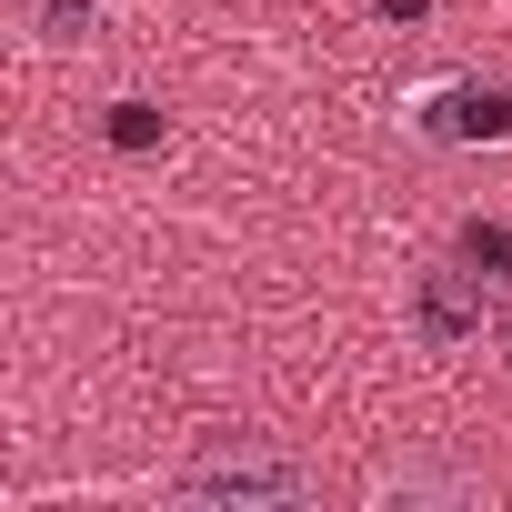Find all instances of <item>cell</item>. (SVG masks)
Masks as SVG:
<instances>
[{
    "instance_id": "cell-1",
    "label": "cell",
    "mask_w": 512,
    "mask_h": 512,
    "mask_svg": "<svg viewBox=\"0 0 512 512\" xmlns=\"http://www.w3.org/2000/svg\"><path fill=\"white\" fill-rule=\"evenodd\" d=\"M161 502H191V512H312L322 462H302L272 432H211L161 472Z\"/></svg>"
},
{
    "instance_id": "cell-2",
    "label": "cell",
    "mask_w": 512,
    "mask_h": 512,
    "mask_svg": "<svg viewBox=\"0 0 512 512\" xmlns=\"http://www.w3.org/2000/svg\"><path fill=\"white\" fill-rule=\"evenodd\" d=\"M412 332H422L432 352L472 342V332H482V282H462V272H422V292H412Z\"/></svg>"
},
{
    "instance_id": "cell-3",
    "label": "cell",
    "mask_w": 512,
    "mask_h": 512,
    "mask_svg": "<svg viewBox=\"0 0 512 512\" xmlns=\"http://www.w3.org/2000/svg\"><path fill=\"white\" fill-rule=\"evenodd\" d=\"M372 502H492V472H472V462H392V472H372Z\"/></svg>"
},
{
    "instance_id": "cell-4",
    "label": "cell",
    "mask_w": 512,
    "mask_h": 512,
    "mask_svg": "<svg viewBox=\"0 0 512 512\" xmlns=\"http://www.w3.org/2000/svg\"><path fill=\"white\" fill-rule=\"evenodd\" d=\"M432 131H442V141H472V131L502 141V131H512V91H442V101H432Z\"/></svg>"
},
{
    "instance_id": "cell-5",
    "label": "cell",
    "mask_w": 512,
    "mask_h": 512,
    "mask_svg": "<svg viewBox=\"0 0 512 512\" xmlns=\"http://www.w3.org/2000/svg\"><path fill=\"white\" fill-rule=\"evenodd\" d=\"M91 21H101V0H41V31L51 41H81Z\"/></svg>"
},
{
    "instance_id": "cell-6",
    "label": "cell",
    "mask_w": 512,
    "mask_h": 512,
    "mask_svg": "<svg viewBox=\"0 0 512 512\" xmlns=\"http://www.w3.org/2000/svg\"><path fill=\"white\" fill-rule=\"evenodd\" d=\"M151 131H161V121H151V101H121V121H111V141H121V151H141Z\"/></svg>"
},
{
    "instance_id": "cell-7",
    "label": "cell",
    "mask_w": 512,
    "mask_h": 512,
    "mask_svg": "<svg viewBox=\"0 0 512 512\" xmlns=\"http://www.w3.org/2000/svg\"><path fill=\"white\" fill-rule=\"evenodd\" d=\"M472 262H502V272H512V231H482V221H472Z\"/></svg>"
},
{
    "instance_id": "cell-8",
    "label": "cell",
    "mask_w": 512,
    "mask_h": 512,
    "mask_svg": "<svg viewBox=\"0 0 512 512\" xmlns=\"http://www.w3.org/2000/svg\"><path fill=\"white\" fill-rule=\"evenodd\" d=\"M382 11H392V21H422V11H432V0H382Z\"/></svg>"
}]
</instances>
